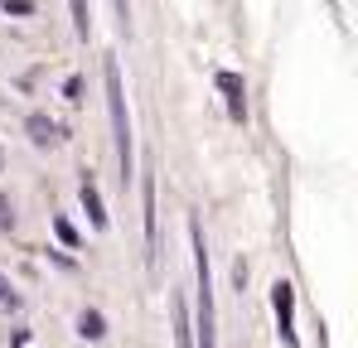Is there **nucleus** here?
I'll use <instances>...</instances> for the list:
<instances>
[{
    "instance_id": "0eeeda50",
    "label": "nucleus",
    "mask_w": 358,
    "mask_h": 348,
    "mask_svg": "<svg viewBox=\"0 0 358 348\" xmlns=\"http://www.w3.org/2000/svg\"><path fill=\"white\" fill-rule=\"evenodd\" d=\"M78 334H83V339H102V334H107V319H102L97 310H83V314H78Z\"/></svg>"
},
{
    "instance_id": "f8f14e48",
    "label": "nucleus",
    "mask_w": 358,
    "mask_h": 348,
    "mask_svg": "<svg viewBox=\"0 0 358 348\" xmlns=\"http://www.w3.org/2000/svg\"><path fill=\"white\" fill-rule=\"evenodd\" d=\"M10 223H15V208H10V198L0 194V228H10Z\"/></svg>"
},
{
    "instance_id": "f257e3e1",
    "label": "nucleus",
    "mask_w": 358,
    "mask_h": 348,
    "mask_svg": "<svg viewBox=\"0 0 358 348\" xmlns=\"http://www.w3.org/2000/svg\"><path fill=\"white\" fill-rule=\"evenodd\" d=\"M189 242H194V266H199V324H194V344L218 348V329H213V281H208V247L199 223H189Z\"/></svg>"
},
{
    "instance_id": "1a4fd4ad",
    "label": "nucleus",
    "mask_w": 358,
    "mask_h": 348,
    "mask_svg": "<svg viewBox=\"0 0 358 348\" xmlns=\"http://www.w3.org/2000/svg\"><path fill=\"white\" fill-rule=\"evenodd\" d=\"M145 242L155 247V184L145 179Z\"/></svg>"
},
{
    "instance_id": "9d476101",
    "label": "nucleus",
    "mask_w": 358,
    "mask_h": 348,
    "mask_svg": "<svg viewBox=\"0 0 358 348\" xmlns=\"http://www.w3.org/2000/svg\"><path fill=\"white\" fill-rule=\"evenodd\" d=\"M54 232H59V242H63V247H78V228H73L68 218H54Z\"/></svg>"
},
{
    "instance_id": "f03ea898",
    "label": "nucleus",
    "mask_w": 358,
    "mask_h": 348,
    "mask_svg": "<svg viewBox=\"0 0 358 348\" xmlns=\"http://www.w3.org/2000/svg\"><path fill=\"white\" fill-rule=\"evenodd\" d=\"M102 82H107V112H112V136H117V160H121V179H131V116H126V92H121V73L117 63H102Z\"/></svg>"
},
{
    "instance_id": "39448f33",
    "label": "nucleus",
    "mask_w": 358,
    "mask_h": 348,
    "mask_svg": "<svg viewBox=\"0 0 358 348\" xmlns=\"http://www.w3.org/2000/svg\"><path fill=\"white\" fill-rule=\"evenodd\" d=\"M83 208H87V223H92L97 232L107 228V208H102V194H97L92 179H83Z\"/></svg>"
},
{
    "instance_id": "20e7f679",
    "label": "nucleus",
    "mask_w": 358,
    "mask_h": 348,
    "mask_svg": "<svg viewBox=\"0 0 358 348\" xmlns=\"http://www.w3.org/2000/svg\"><path fill=\"white\" fill-rule=\"evenodd\" d=\"M213 82H218V92L228 97V112H233V121H247V82H242L238 73H218Z\"/></svg>"
},
{
    "instance_id": "ddd939ff",
    "label": "nucleus",
    "mask_w": 358,
    "mask_h": 348,
    "mask_svg": "<svg viewBox=\"0 0 358 348\" xmlns=\"http://www.w3.org/2000/svg\"><path fill=\"white\" fill-rule=\"evenodd\" d=\"M117 15H121V24L131 20V5H126V0H117Z\"/></svg>"
},
{
    "instance_id": "9b49d317",
    "label": "nucleus",
    "mask_w": 358,
    "mask_h": 348,
    "mask_svg": "<svg viewBox=\"0 0 358 348\" xmlns=\"http://www.w3.org/2000/svg\"><path fill=\"white\" fill-rule=\"evenodd\" d=\"M0 310H20V295L5 286V281H0Z\"/></svg>"
},
{
    "instance_id": "7ed1b4c3",
    "label": "nucleus",
    "mask_w": 358,
    "mask_h": 348,
    "mask_svg": "<svg viewBox=\"0 0 358 348\" xmlns=\"http://www.w3.org/2000/svg\"><path fill=\"white\" fill-rule=\"evenodd\" d=\"M271 305H276V334H281V344L296 348V286L276 281L271 286Z\"/></svg>"
},
{
    "instance_id": "423d86ee",
    "label": "nucleus",
    "mask_w": 358,
    "mask_h": 348,
    "mask_svg": "<svg viewBox=\"0 0 358 348\" xmlns=\"http://www.w3.org/2000/svg\"><path fill=\"white\" fill-rule=\"evenodd\" d=\"M24 131H29V140H34V145H54V140H59V126H54L44 112L29 116V121H24Z\"/></svg>"
},
{
    "instance_id": "6e6552de",
    "label": "nucleus",
    "mask_w": 358,
    "mask_h": 348,
    "mask_svg": "<svg viewBox=\"0 0 358 348\" xmlns=\"http://www.w3.org/2000/svg\"><path fill=\"white\" fill-rule=\"evenodd\" d=\"M73 29H78V39H87V34H92V15H87V0H73Z\"/></svg>"
}]
</instances>
